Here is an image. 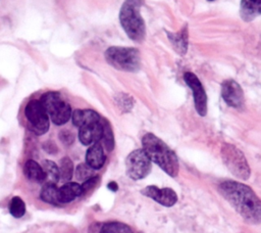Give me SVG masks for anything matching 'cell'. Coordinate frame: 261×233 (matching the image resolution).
Instances as JSON below:
<instances>
[{"label": "cell", "instance_id": "8992f818", "mask_svg": "<svg viewBox=\"0 0 261 233\" xmlns=\"http://www.w3.org/2000/svg\"><path fill=\"white\" fill-rule=\"evenodd\" d=\"M221 157L227 170L241 180H248L251 174L250 166L243 152L231 144H223Z\"/></svg>", "mask_w": 261, "mask_h": 233}, {"label": "cell", "instance_id": "44dd1931", "mask_svg": "<svg viewBox=\"0 0 261 233\" xmlns=\"http://www.w3.org/2000/svg\"><path fill=\"white\" fill-rule=\"evenodd\" d=\"M101 124H102V129H103L101 139L103 140V143H104L106 149L108 151H111L114 147V137H113V132H112L111 126H110L109 122L105 119L101 120Z\"/></svg>", "mask_w": 261, "mask_h": 233}, {"label": "cell", "instance_id": "4316f807", "mask_svg": "<svg viewBox=\"0 0 261 233\" xmlns=\"http://www.w3.org/2000/svg\"><path fill=\"white\" fill-rule=\"evenodd\" d=\"M59 139L64 145H70L74 141V135L69 130H61L59 132Z\"/></svg>", "mask_w": 261, "mask_h": 233}, {"label": "cell", "instance_id": "2e32d148", "mask_svg": "<svg viewBox=\"0 0 261 233\" xmlns=\"http://www.w3.org/2000/svg\"><path fill=\"white\" fill-rule=\"evenodd\" d=\"M167 37L169 38L170 43L172 44L174 50L184 55L188 49V27L187 25L177 33H170L167 32Z\"/></svg>", "mask_w": 261, "mask_h": 233}, {"label": "cell", "instance_id": "d4e9b609", "mask_svg": "<svg viewBox=\"0 0 261 233\" xmlns=\"http://www.w3.org/2000/svg\"><path fill=\"white\" fill-rule=\"evenodd\" d=\"M93 169L90 168L87 164H80L76 169H75V177L79 179V180H82V181H86L88 180L89 178L93 177Z\"/></svg>", "mask_w": 261, "mask_h": 233}, {"label": "cell", "instance_id": "4fadbf2b", "mask_svg": "<svg viewBox=\"0 0 261 233\" xmlns=\"http://www.w3.org/2000/svg\"><path fill=\"white\" fill-rule=\"evenodd\" d=\"M105 159L103 146L99 142L92 144L86 153V164L93 170L101 169Z\"/></svg>", "mask_w": 261, "mask_h": 233}, {"label": "cell", "instance_id": "7a4b0ae2", "mask_svg": "<svg viewBox=\"0 0 261 233\" xmlns=\"http://www.w3.org/2000/svg\"><path fill=\"white\" fill-rule=\"evenodd\" d=\"M144 151L151 161H154L170 177H176L179 171V164L175 153L154 134L148 133L142 138Z\"/></svg>", "mask_w": 261, "mask_h": 233}, {"label": "cell", "instance_id": "30bf717a", "mask_svg": "<svg viewBox=\"0 0 261 233\" xmlns=\"http://www.w3.org/2000/svg\"><path fill=\"white\" fill-rule=\"evenodd\" d=\"M223 100L231 107L240 108L244 104V92L242 87L234 80H226L221 86Z\"/></svg>", "mask_w": 261, "mask_h": 233}, {"label": "cell", "instance_id": "7c38bea8", "mask_svg": "<svg viewBox=\"0 0 261 233\" xmlns=\"http://www.w3.org/2000/svg\"><path fill=\"white\" fill-rule=\"evenodd\" d=\"M102 132L103 129L100 120V122L98 123L81 127L79 131V139L84 145H92L101 140Z\"/></svg>", "mask_w": 261, "mask_h": 233}, {"label": "cell", "instance_id": "f1b7e54d", "mask_svg": "<svg viewBox=\"0 0 261 233\" xmlns=\"http://www.w3.org/2000/svg\"><path fill=\"white\" fill-rule=\"evenodd\" d=\"M108 188L111 190V191H116L117 189H118V186H117V184L115 183V182H110L109 184H108Z\"/></svg>", "mask_w": 261, "mask_h": 233}, {"label": "cell", "instance_id": "ba28073f", "mask_svg": "<svg viewBox=\"0 0 261 233\" xmlns=\"http://www.w3.org/2000/svg\"><path fill=\"white\" fill-rule=\"evenodd\" d=\"M24 114L37 135H43L49 130V115L40 100H31L24 108Z\"/></svg>", "mask_w": 261, "mask_h": 233}, {"label": "cell", "instance_id": "484cf974", "mask_svg": "<svg viewBox=\"0 0 261 233\" xmlns=\"http://www.w3.org/2000/svg\"><path fill=\"white\" fill-rule=\"evenodd\" d=\"M117 104L118 106L123 110V111H128L130 110V108L133 107L134 101L132 99V97H129L126 94H120L119 96H117L116 98Z\"/></svg>", "mask_w": 261, "mask_h": 233}, {"label": "cell", "instance_id": "52a82bcc", "mask_svg": "<svg viewBox=\"0 0 261 233\" xmlns=\"http://www.w3.org/2000/svg\"><path fill=\"white\" fill-rule=\"evenodd\" d=\"M126 175L133 180H141L151 172V159L144 149L132 151L125 159Z\"/></svg>", "mask_w": 261, "mask_h": 233}, {"label": "cell", "instance_id": "9a60e30c", "mask_svg": "<svg viewBox=\"0 0 261 233\" xmlns=\"http://www.w3.org/2000/svg\"><path fill=\"white\" fill-rule=\"evenodd\" d=\"M82 194V188L79 183L67 182L58 188V201L59 203H68Z\"/></svg>", "mask_w": 261, "mask_h": 233}, {"label": "cell", "instance_id": "ffe728a7", "mask_svg": "<svg viewBox=\"0 0 261 233\" xmlns=\"http://www.w3.org/2000/svg\"><path fill=\"white\" fill-rule=\"evenodd\" d=\"M42 168L45 172L46 175V181L49 183H53L56 184L59 181L60 178V172H59V168L57 167V165L49 159H45L43 161Z\"/></svg>", "mask_w": 261, "mask_h": 233}, {"label": "cell", "instance_id": "d6986e66", "mask_svg": "<svg viewBox=\"0 0 261 233\" xmlns=\"http://www.w3.org/2000/svg\"><path fill=\"white\" fill-rule=\"evenodd\" d=\"M40 198L47 203L51 204H58V188L56 184L46 182L41 189Z\"/></svg>", "mask_w": 261, "mask_h": 233}, {"label": "cell", "instance_id": "5b68a950", "mask_svg": "<svg viewBox=\"0 0 261 233\" xmlns=\"http://www.w3.org/2000/svg\"><path fill=\"white\" fill-rule=\"evenodd\" d=\"M40 102L44 106L51 121L61 126L68 122L71 116V107L69 103L64 101L58 92H46L42 95Z\"/></svg>", "mask_w": 261, "mask_h": 233}, {"label": "cell", "instance_id": "cb8c5ba5", "mask_svg": "<svg viewBox=\"0 0 261 233\" xmlns=\"http://www.w3.org/2000/svg\"><path fill=\"white\" fill-rule=\"evenodd\" d=\"M9 212L14 218H21L25 214V204L19 196H14L9 205Z\"/></svg>", "mask_w": 261, "mask_h": 233}, {"label": "cell", "instance_id": "7402d4cb", "mask_svg": "<svg viewBox=\"0 0 261 233\" xmlns=\"http://www.w3.org/2000/svg\"><path fill=\"white\" fill-rule=\"evenodd\" d=\"M99 233H134L133 230L125 224L120 222H110L104 224Z\"/></svg>", "mask_w": 261, "mask_h": 233}, {"label": "cell", "instance_id": "5bb4252c", "mask_svg": "<svg viewBox=\"0 0 261 233\" xmlns=\"http://www.w3.org/2000/svg\"><path fill=\"white\" fill-rule=\"evenodd\" d=\"M72 124L75 127H83L86 125L100 122V115L93 109H75L71 113Z\"/></svg>", "mask_w": 261, "mask_h": 233}, {"label": "cell", "instance_id": "ac0fdd59", "mask_svg": "<svg viewBox=\"0 0 261 233\" xmlns=\"http://www.w3.org/2000/svg\"><path fill=\"white\" fill-rule=\"evenodd\" d=\"M241 16L249 21L261 14V0H241Z\"/></svg>", "mask_w": 261, "mask_h": 233}, {"label": "cell", "instance_id": "6da1fadb", "mask_svg": "<svg viewBox=\"0 0 261 233\" xmlns=\"http://www.w3.org/2000/svg\"><path fill=\"white\" fill-rule=\"evenodd\" d=\"M218 190L236 212L250 224H261V199L246 184L226 180Z\"/></svg>", "mask_w": 261, "mask_h": 233}, {"label": "cell", "instance_id": "3957f363", "mask_svg": "<svg viewBox=\"0 0 261 233\" xmlns=\"http://www.w3.org/2000/svg\"><path fill=\"white\" fill-rule=\"evenodd\" d=\"M142 0H125L120 8L119 20L126 35L135 42H143L146 36V27L141 16Z\"/></svg>", "mask_w": 261, "mask_h": 233}, {"label": "cell", "instance_id": "603a6c76", "mask_svg": "<svg viewBox=\"0 0 261 233\" xmlns=\"http://www.w3.org/2000/svg\"><path fill=\"white\" fill-rule=\"evenodd\" d=\"M73 170H74L73 162L69 157L61 158L59 172H60V177L63 181H69L72 178Z\"/></svg>", "mask_w": 261, "mask_h": 233}, {"label": "cell", "instance_id": "f546056e", "mask_svg": "<svg viewBox=\"0 0 261 233\" xmlns=\"http://www.w3.org/2000/svg\"><path fill=\"white\" fill-rule=\"evenodd\" d=\"M208 1H214V0H208Z\"/></svg>", "mask_w": 261, "mask_h": 233}, {"label": "cell", "instance_id": "9c48e42d", "mask_svg": "<svg viewBox=\"0 0 261 233\" xmlns=\"http://www.w3.org/2000/svg\"><path fill=\"white\" fill-rule=\"evenodd\" d=\"M184 79L185 82L193 91L195 107L197 112L200 115H205L207 113V95L201 82L199 81L197 76L191 72H187L184 75Z\"/></svg>", "mask_w": 261, "mask_h": 233}, {"label": "cell", "instance_id": "83f0119b", "mask_svg": "<svg viewBox=\"0 0 261 233\" xmlns=\"http://www.w3.org/2000/svg\"><path fill=\"white\" fill-rule=\"evenodd\" d=\"M99 182V177L98 176H93L91 178H89L88 180L84 181V183L81 185L82 188V192L85 193L89 190H91L93 187L96 186V184Z\"/></svg>", "mask_w": 261, "mask_h": 233}, {"label": "cell", "instance_id": "8fae6325", "mask_svg": "<svg viewBox=\"0 0 261 233\" xmlns=\"http://www.w3.org/2000/svg\"><path fill=\"white\" fill-rule=\"evenodd\" d=\"M142 194L152 198L156 202L164 206H172L177 201V195L171 188H158L156 186H147L142 191Z\"/></svg>", "mask_w": 261, "mask_h": 233}, {"label": "cell", "instance_id": "277c9868", "mask_svg": "<svg viewBox=\"0 0 261 233\" xmlns=\"http://www.w3.org/2000/svg\"><path fill=\"white\" fill-rule=\"evenodd\" d=\"M105 59L111 66L125 72H136L141 66L140 52L130 47H109Z\"/></svg>", "mask_w": 261, "mask_h": 233}, {"label": "cell", "instance_id": "e0dca14e", "mask_svg": "<svg viewBox=\"0 0 261 233\" xmlns=\"http://www.w3.org/2000/svg\"><path fill=\"white\" fill-rule=\"evenodd\" d=\"M23 174L29 180L37 183H43L46 181V175L43 168L33 159H29L24 164Z\"/></svg>", "mask_w": 261, "mask_h": 233}]
</instances>
